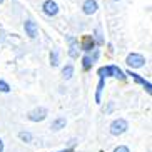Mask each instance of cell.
<instances>
[{"label":"cell","mask_w":152,"mask_h":152,"mask_svg":"<svg viewBox=\"0 0 152 152\" xmlns=\"http://www.w3.org/2000/svg\"><path fill=\"white\" fill-rule=\"evenodd\" d=\"M99 75L100 77H115V79H121V80H124L125 75H124V72L121 70L119 67H115V65H109V67H102L100 70H99Z\"/></svg>","instance_id":"1"},{"label":"cell","mask_w":152,"mask_h":152,"mask_svg":"<svg viewBox=\"0 0 152 152\" xmlns=\"http://www.w3.org/2000/svg\"><path fill=\"white\" fill-rule=\"evenodd\" d=\"M127 129H129V124H127L125 119H115L110 124V134L112 135H122Z\"/></svg>","instance_id":"2"},{"label":"cell","mask_w":152,"mask_h":152,"mask_svg":"<svg viewBox=\"0 0 152 152\" xmlns=\"http://www.w3.org/2000/svg\"><path fill=\"white\" fill-rule=\"evenodd\" d=\"M125 62H127L129 67L139 69V67H142L144 64H145V58H144V55H140V54H130V55H127Z\"/></svg>","instance_id":"3"},{"label":"cell","mask_w":152,"mask_h":152,"mask_svg":"<svg viewBox=\"0 0 152 152\" xmlns=\"http://www.w3.org/2000/svg\"><path fill=\"white\" fill-rule=\"evenodd\" d=\"M45 117H47V109H44V107L34 109V110L28 112V121H32V122H42Z\"/></svg>","instance_id":"4"},{"label":"cell","mask_w":152,"mask_h":152,"mask_svg":"<svg viewBox=\"0 0 152 152\" xmlns=\"http://www.w3.org/2000/svg\"><path fill=\"white\" fill-rule=\"evenodd\" d=\"M97 9H99V5H97V2H95V0H85L84 5H82V10H84L85 15L95 14V12H97Z\"/></svg>","instance_id":"5"},{"label":"cell","mask_w":152,"mask_h":152,"mask_svg":"<svg viewBox=\"0 0 152 152\" xmlns=\"http://www.w3.org/2000/svg\"><path fill=\"white\" fill-rule=\"evenodd\" d=\"M44 12L47 15H57L58 14V5H57V2H54V0H47L44 4Z\"/></svg>","instance_id":"6"},{"label":"cell","mask_w":152,"mask_h":152,"mask_svg":"<svg viewBox=\"0 0 152 152\" xmlns=\"http://www.w3.org/2000/svg\"><path fill=\"white\" fill-rule=\"evenodd\" d=\"M23 27H25V32H27V35L30 39H35L37 37V23L32 22V20H27V22L23 23Z\"/></svg>","instance_id":"7"},{"label":"cell","mask_w":152,"mask_h":152,"mask_svg":"<svg viewBox=\"0 0 152 152\" xmlns=\"http://www.w3.org/2000/svg\"><path fill=\"white\" fill-rule=\"evenodd\" d=\"M95 47V40L92 35H85L84 39H82V50H85V52H90V50Z\"/></svg>","instance_id":"8"},{"label":"cell","mask_w":152,"mask_h":152,"mask_svg":"<svg viewBox=\"0 0 152 152\" xmlns=\"http://www.w3.org/2000/svg\"><path fill=\"white\" fill-rule=\"evenodd\" d=\"M127 75H130V77H132V79H134L135 82H137V84H142L144 87H145V90H147L149 94H151V92H152V87H151V84H149V82L145 80V79H142V77L139 75V74H134V72H129Z\"/></svg>","instance_id":"9"},{"label":"cell","mask_w":152,"mask_h":152,"mask_svg":"<svg viewBox=\"0 0 152 152\" xmlns=\"http://www.w3.org/2000/svg\"><path fill=\"white\" fill-rule=\"evenodd\" d=\"M65 124H67V121H65V117H57L54 122H52V125H50V129L52 130H60L65 127Z\"/></svg>","instance_id":"10"},{"label":"cell","mask_w":152,"mask_h":152,"mask_svg":"<svg viewBox=\"0 0 152 152\" xmlns=\"http://www.w3.org/2000/svg\"><path fill=\"white\" fill-rule=\"evenodd\" d=\"M72 75H74V67H72L70 64H69V65H65V67L62 69V77L65 79V80H69Z\"/></svg>","instance_id":"11"},{"label":"cell","mask_w":152,"mask_h":152,"mask_svg":"<svg viewBox=\"0 0 152 152\" xmlns=\"http://www.w3.org/2000/svg\"><path fill=\"white\" fill-rule=\"evenodd\" d=\"M69 42H70V50H69V55H70L72 58H75L77 55V45H75V39H72V37H69Z\"/></svg>","instance_id":"12"},{"label":"cell","mask_w":152,"mask_h":152,"mask_svg":"<svg viewBox=\"0 0 152 152\" xmlns=\"http://www.w3.org/2000/svg\"><path fill=\"white\" fill-rule=\"evenodd\" d=\"M50 64H52V67L58 65V54H57V50H54V52L50 54Z\"/></svg>","instance_id":"13"},{"label":"cell","mask_w":152,"mask_h":152,"mask_svg":"<svg viewBox=\"0 0 152 152\" xmlns=\"http://www.w3.org/2000/svg\"><path fill=\"white\" fill-rule=\"evenodd\" d=\"M18 137L22 139L23 142H32V134H30V132H20Z\"/></svg>","instance_id":"14"},{"label":"cell","mask_w":152,"mask_h":152,"mask_svg":"<svg viewBox=\"0 0 152 152\" xmlns=\"http://www.w3.org/2000/svg\"><path fill=\"white\" fill-rule=\"evenodd\" d=\"M92 64H94V58L84 57V70H89V69L92 67Z\"/></svg>","instance_id":"15"},{"label":"cell","mask_w":152,"mask_h":152,"mask_svg":"<svg viewBox=\"0 0 152 152\" xmlns=\"http://www.w3.org/2000/svg\"><path fill=\"white\" fill-rule=\"evenodd\" d=\"M9 90H10L9 84H7V82H4V80H0V92H9Z\"/></svg>","instance_id":"16"},{"label":"cell","mask_w":152,"mask_h":152,"mask_svg":"<svg viewBox=\"0 0 152 152\" xmlns=\"http://www.w3.org/2000/svg\"><path fill=\"white\" fill-rule=\"evenodd\" d=\"M94 40H97L99 42V44H102V37H100V30H99V28H97V30H95V39H94Z\"/></svg>","instance_id":"17"},{"label":"cell","mask_w":152,"mask_h":152,"mask_svg":"<svg viewBox=\"0 0 152 152\" xmlns=\"http://www.w3.org/2000/svg\"><path fill=\"white\" fill-rule=\"evenodd\" d=\"M114 152H129V147H125V145H119Z\"/></svg>","instance_id":"18"},{"label":"cell","mask_w":152,"mask_h":152,"mask_svg":"<svg viewBox=\"0 0 152 152\" xmlns=\"http://www.w3.org/2000/svg\"><path fill=\"white\" fill-rule=\"evenodd\" d=\"M0 152H4V142H2V139H0Z\"/></svg>","instance_id":"19"},{"label":"cell","mask_w":152,"mask_h":152,"mask_svg":"<svg viewBox=\"0 0 152 152\" xmlns=\"http://www.w3.org/2000/svg\"><path fill=\"white\" fill-rule=\"evenodd\" d=\"M60 152H72V149H67V151H60Z\"/></svg>","instance_id":"20"},{"label":"cell","mask_w":152,"mask_h":152,"mask_svg":"<svg viewBox=\"0 0 152 152\" xmlns=\"http://www.w3.org/2000/svg\"><path fill=\"white\" fill-rule=\"evenodd\" d=\"M2 2H4V0H0V4H2Z\"/></svg>","instance_id":"21"},{"label":"cell","mask_w":152,"mask_h":152,"mask_svg":"<svg viewBox=\"0 0 152 152\" xmlns=\"http://www.w3.org/2000/svg\"><path fill=\"white\" fill-rule=\"evenodd\" d=\"M115 2H119V0H115Z\"/></svg>","instance_id":"22"}]
</instances>
